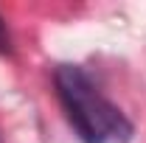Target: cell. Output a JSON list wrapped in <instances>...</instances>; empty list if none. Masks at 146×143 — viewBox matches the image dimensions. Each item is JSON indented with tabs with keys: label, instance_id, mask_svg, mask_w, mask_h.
<instances>
[{
	"label": "cell",
	"instance_id": "1",
	"mask_svg": "<svg viewBox=\"0 0 146 143\" xmlns=\"http://www.w3.org/2000/svg\"><path fill=\"white\" fill-rule=\"evenodd\" d=\"M54 87L65 118L82 143H129L135 126L121 109L98 90L82 65H59Z\"/></svg>",
	"mask_w": 146,
	"mask_h": 143
},
{
	"label": "cell",
	"instance_id": "2",
	"mask_svg": "<svg viewBox=\"0 0 146 143\" xmlns=\"http://www.w3.org/2000/svg\"><path fill=\"white\" fill-rule=\"evenodd\" d=\"M9 51H11V36H9V28L0 17V54H9Z\"/></svg>",
	"mask_w": 146,
	"mask_h": 143
}]
</instances>
